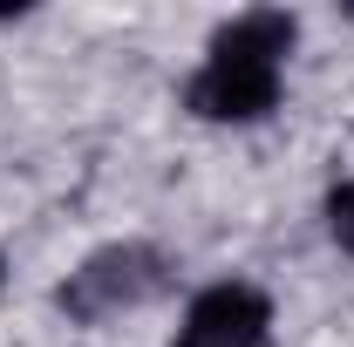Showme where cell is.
Wrapping results in <instances>:
<instances>
[{
	"label": "cell",
	"instance_id": "cell-4",
	"mask_svg": "<svg viewBox=\"0 0 354 347\" xmlns=\"http://www.w3.org/2000/svg\"><path fill=\"white\" fill-rule=\"evenodd\" d=\"M320 225H327L334 252H348V259H354V177H341V184L320 198Z\"/></svg>",
	"mask_w": 354,
	"mask_h": 347
},
{
	"label": "cell",
	"instance_id": "cell-1",
	"mask_svg": "<svg viewBox=\"0 0 354 347\" xmlns=\"http://www.w3.org/2000/svg\"><path fill=\"white\" fill-rule=\"evenodd\" d=\"M300 41V21L286 7H245L212 28V41L198 55L191 82H184V109L198 123L218 130H252L286 102V55Z\"/></svg>",
	"mask_w": 354,
	"mask_h": 347
},
{
	"label": "cell",
	"instance_id": "cell-2",
	"mask_svg": "<svg viewBox=\"0 0 354 347\" xmlns=\"http://www.w3.org/2000/svg\"><path fill=\"white\" fill-rule=\"evenodd\" d=\"M177 279L171 252L143 245V238H116V245H95L62 286H55V306L75 320V327H102L116 313H136V306L164 300Z\"/></svg>",
	"mask_w": 354,
	"mask_h": 347
},
{
	"label": "cell",
	"instance_id": "cell-5",
	"mask_svg": "<svg viewBox=\"0 0 354 347\" xmlns=\"http://www.w3.org/2000/svg\"><path fill=\"white\" fill-rule=\"evenodd\" d=\"M0 286H7V259H0Z\"/></svg>",
	"mask_w": 354,
	"mask_h": 347
},
{
	"label": "cell",
	"instance_id": "cell-3",
	"mask_svg": "<svg viewBox=\"0 0 354 347\" xmlns=\"http://www.w3.org/2000/svg\"><path fill=\"white\" fill-rule=\"evenodd\" d=\"M272 327L279 306L259 279H212L184 300L164 347H272Z\"/></svg>",
	"mask_w": 354,
	"mask_h": 347
}]
</instances>
